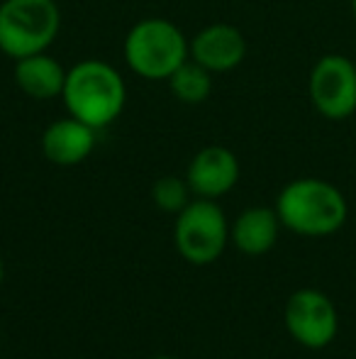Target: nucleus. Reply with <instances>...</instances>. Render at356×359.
Returning a JSON list of instances; mask_svg holds the SVG:
<instances>
[{
    "mask_svg": "<svg viewBox=\"0 0 356 359\" xmlns=\"http://www.w3.org/2000/svg\"><path fill=\"white\" fill-rule=\"evenodd\" d=\"M62 98L71 118L93 130H103L120 118L127 100V88L113 64L103 59H83L66 72Z\"/></svg>",
    "mask_w": 356,
    "mask_h": 359,
    "instance_id": "nucleus-2",
    "label": "nucleus"
},
{
    "mask_svg": "<svg viewBox=\"0 0 356 359\" xmlns=\"http://www.w3.org/2000/svg\"><path fill=\"white\" fill-rule=\"evenodd\" d=\"M190 194L193 191H190L188 181L178 179V176H162L152 186V201L157 203V208L173 215H178L190 203Z\"/></svg>",
    "mask_w": 356,
    "mask_h": 359,
    "instance_id": "nucleus-14",
    "label": "nucleus"
},
{
    "mask_svg": "<svg viewBox=\"0 0 356 359\" xmlns=\"http://www.w3.org/2000/svg\"><path fill=\"white\" fill-rule=\"evenodd\" d=\"M283 323L288 335L308 350H325L339 332L337 306L318 288H298L290 293L283 308Z\"/></svg>",
    "mask_w": 356,
    "mask_h": 359,
    "instance_id": "nucleus-7",
    "label": "nucleus"
},
{
    "mask_svg": "<svg viewBox=\"0 0 356 359\" xmlns=\"http://www.w3.org/2000/svg\"><path fill=\"white\" fill-rule=\"evenodd\" d=\"M354 64H356V57H354Z\"/></svg>",
    "mask_w": 356,
    "mask_h": 359,
    "instance_id": "nucleus-18",
    "label": "nucleus"
},
{
    "mask_svg": "<svg viewBox=\"0 0 356 359\" xmlns=\"http://www.w3.org/2000/svg\"><path fill=\"white\" fill-rule=\"evenodd\" d=\"M229 240V225L222 208L213 198L190 201L176 215L173 242L180 257L190 264H210L225 252Z\"/></svg>",
    "mask_w": 356,
    "mask_h": 359,
    "instance_id": "nucleus-5",
    "label": "nucleus"
},
{
    "mask_svg": "<svg viewBox=\"0 0 356 359\" xmlns=\"http://www.w3.org/2000/svg\"><path fill=\"white\" fill-rule=\"evenodd\" d=\"M280 225L300 237H329L344 227L349 205L344 194L325 179H295L276 198Z\"/></svg>",
    "mask_w": 356,
    "mask_h": 359,
    "instance_id": "nucleus-1",
    "label": "nucleus"
},
{
    "mask_svg": "<svg viewBox=\"0 0 356 359\" xmlns=\"http://www.w3.org/2000/svg\"><path fill=\"white\" fill-rule=\"evenodd\" d=\"M62 27L57 0H3L0 3V52L10 59L42 54Z\"/></svg>",
    "mask_w": 356,
    "mask_h": 359,
    "instance_id": "nucleus-4",
    "label": "nucleus"
},
{
    "mask_svg": "<svg viewBox=\"0 0 356 359\" xmlns=\"http://www.w3.org/2000/svg\"><path fill=\"white\" fill-rule=\"evenodd\" d=\"M352 3V13H354V18H356V0H349Z\"/></svg>",
    "mask_w": 356,
    "mask_h": 359,
    "instance_id": "nucleus-16",
    "label": "nucleus"
},
{
    "mask_svg": "<svg viewBox=\"0 0 356 359\" xmlns=\"http://www.w3.org/2000/svg\"><path fill=\"white\" fill-rule=\"evenodd\" d=\"M310 103L322 118L342 123L356 113V64L344 54H325L310 69Z\"/></svg>",
    "mask_w": 356,
    "mask_h": 359,
    "instance_id": "nucleus-6",
    "label": "nucleus"
},
{
    "mask_svg": "<svg viewBox=\"0 0 356 359\" xmlns=\"http://www.w3.org/2000/svg\"><path fill=\"white\" fill-rule=\"evenodd\" d=\"M280 232V217L276 208L254 205L237 215L234 225L229 227L234 247L247 257H262L276 247Z\"/></svg>",
    "mask_w": 356,
    "mask_h": 359,
    "instance_id": "nucleus-11",
    "label": "nucleus"
},
{
    "mask_svg": "<svg viewBox=\"0 0 356 359\" xmlns=\"http://www.w3.org/2000/svg\"><path fill=\"white\" fill-rule=\"evenodd\" d=\"M190 191L198 198H220L229 194L239 181V161L232 149L227 147H205L190 159L185 171Z\"/></svg>",
    "mask_w": 356,
    "mask_h": 359,
    "instance_id": "nucleus-8",
    "label": "nucleus"
},
{
    "mask_svg": "<svg viewBox=\"0 0 356 359\" xmlns=\"http://www.w3.org/2000/svg\"><path fill=\"white\" fill-rule=\"evenodd\" d=\"M13 76L17 88L34 100L57 98L64 93V83H66V69L47 52L17 59Z\"/></svg>",
    "mask_w": 356,
    "mask_h": 359,
    "instance_id": "nucleus-12",
    "label": "nucleus"
},
{
    "mask_svg": "<svg viewBox=\"0 0 356 359\" xmlns=\"http://www.w3.org/2000/svg\"><path fill=\"white\" fill-rule=\"evenodd\" d=\"M152 359H180V357H169V355H164V357H152Z\"/></svg>",
    "mask_w": 356,
    "mask_h": 359,
    "instance_id": "nucleus-17",
    "label": "nucleus"
},
{
    "mask_svg": "<svg viewBox=\"0 0 356 359\" xmlns=\"http://www.w3.org/2000/svg\"><path fill=\"white\" fill-rule=\"evenodd\" d=\"M244 57H247V39L232 25H208L190 42V59L213 74L232 72L244 62Z\"/></svg>",
    "mask_w": 356,
    "mask_h": 359,
    "instance_id": "nucleus-9",
    "label": "nucleus"
},
{
    "mask_svg": "<svg viewBox=\"0 0 356 359\" xmlns=\"http://www.w3.org/2000/svg\"><path fill=\"white\" fill-rule=\"evenodd\" d=\"M169 88L185 105H200L213 93V72L188 59L169 76Z\"/></svg>",
    "mask_w": 356,
    "mask_h": 359,
    "instance_id": "nucleus-13",
    "label": "nucleus"
},
{
    "mask_svg": "<svg viewBox=\"0 0 356 359\" xmlns=\"http://www.w3.org/2000/svg\"><path fill=\"white\" fill-rule=\"evenodd\" d=\"M124 62L137 76L149 81H169L190 59V42L171 20H139L124 37Z\"/></svg>",
    "mask_w": 356,
    "mask_h": 359,
    "instance_id": "nucleus-3",
    "label": "nucleus"
},
{
    "mask_svg": "<svg viewBox=\"0 0 356 359\" xmlns=\"http://www.w3.org/2000/svg\"><path fill=\"white\" fill-rule=\"evenodd\" d=\"M5 279V264H3V257H0V284H3Z\"/></svg>",
    "mask_w": 356,
    "mask_h": 359,
    "instance_id": "nucleus-15",
    "label": "nucleus"
},
{
    "mask_svg": "<svg viewBox=\"0 0 356 359\" xmlns=\"http://www.w3.org/2000/svg\"><path fill=\"white\" fill-rule=\"evenodd\" d=\"M95 133L90 125L76 118H62L52 123L42 135V151L57 166H76L86 161L95 147Z\"/></svg>",
    "mask_w": 356,
    "mask_h": 359,
    "instance_id": "nucleus-10",
    "label": "nucleus"
}]
</instances>
